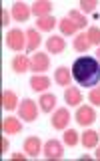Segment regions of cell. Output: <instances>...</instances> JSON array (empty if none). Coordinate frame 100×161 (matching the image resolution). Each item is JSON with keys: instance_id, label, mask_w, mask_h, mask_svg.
<instances>
[{"instance_id": "obj_5", "label": "cell", "mask_w": 100, "mask_h": 161, "mask_svg": "<svg viewBox=\"0 0 100 161\" xmlns=\"http://www.w3.org/2000/svg\"><path fill=\"white\" fill-rule=\"evenodd\" d=\"M48 67H50V60H48V54H44V53H36L30 58V69L34 73H44Z\"/></svg>"}, {"instance_id": "obj_21", "label": "cell", "mask_w": 100, "mask_h": 161, "mask_svg": "<svg viewBox=\"0 0 100 161\" xmlns=\"http://www.w3.org/2000/svg\"><path fill=\"white\" fill-rule=\"evenodd\" d=\"M76 30H78V26H76V24H74V22H72V20H70L68 16L60 20V32H62V34L70 36V34H74Z\"/></svg>"}, {"instance_id": "obj_6", "label": "cell", "mask_w": 100, "mask_h": 161, "mask_svg": "<svg viewBox=\"0 0 100 161\" xmlns=\"http://www.w3.org/2000/svg\"><path fill=\"white\" fill-rule=\"evenodd\" d=\"M70 123V113L68 109H56V113L52 115V127L54 129H66Z\"/></svg>"}, {"instance_id": "obj_16", "label": "cell", "mask_w": 100, "mask_h": 161, "mask_svg": "<svg viewBox=\"0 0 100 161\" xmlns=\"http://www.w3.org/2000/svg\"><path fill=\"white\" fill-rule=\"evenodd\" d=\"M16 103H18V99H16V93H14V91H2V107L4 109L14 111L16 109Z\"/></svg>"}, {"instance_id": "obj_33", "label": "cell", "mask_w": 100, "mask_h": 161, "mask_svg": "<svg viewBox=\"0 0 100 161\" xmlns=\"http://www.w3.org/2000/svg\"><path fill=\"white\" fill-rule=\"evenodd\" d=\"M96 54H98V58H100V48H96Z\"/></svg>"}, {"instance_id": "obj_31", "label": "cell", "mask_w": 100, "mask_h": 161, "mask_svg": "<svg viewBox=\"0 0 100 161\" xmlns=\"http://www.w3.org/2000/svg\"><path fill=\"white\" fill-rule=\"evenodd\" d=\"M12 159H20V161H22L24 159V153H12Z\"/></svg>"}, {"instance_id": "obj_17", "label": "cell", "mask_w": 100, "mask_h": 161, "mask_svg": "<svg viewBox=\"0 0 100 161\" xmlns=\"http://www.w3.org/2000/svg\"><path fill=\"white\" fill-rule=\"evenodd\" d=\"M2 129H4V133H18V131H22V125H20V121L16 117H6L2 121Z\"/></svg>"}, {"instance_id": "obj_22", "label": "cell", "mask_w": 100, "mask_h": 161, "mask_svg": "<svg viewBox=\"0 0 100 161\" xmlns=\"http://www.w3.org/2000/svg\"><path fill=\"white\" fill-rule=\"evenodd\" d=\"M36 26L40 28V30H52L54 26H56V18L54 16H42V18H38L36 20Z\"/></svg>"}, {"instance_id": "obj_25", "label": "cell", "mask_w": 100, "mask_h": 161, "mask_svg": "<svg viewBox=\"0 0 100 161\" xmlns=\"http://www.w3.org/2000/svg\"><path fill=\"white\" fill-rule=\"evenodd\" d=\"M86 36L90 40V44H96V47H100V28L98 26H90Z\"/></svg>"}, {"instance_id": "obj_3", "label": "cell", "mask_w": 100, "mask_h": 161, "mask_svg": "<svg viewBox=\"0 0 100 161\" xmlns=\"http://www.w3.org/2000/svg\"><path fill=\"white\" fill-rule=\"evenodd\" d=\"M36 117H38L36 103L30 101V99H24L22 103H20V119H24V121H36Z\"/></svg>"}, {"instance_id": "obj_10", "label": "cell", "mask_w": 100, "mask_h": 161, "mask_svg": "<svg viewBox=\"0 0 100 161\" xmlns=\"http://www.w3.org/2000/svg\"><path fill=\"white\" fill-rule=\"evenodd\" d=\"M42 42L40 32H36V28H28L26 30V50H36Z\"/></svg>"}, {"instance_id": "obj_19", "label": "cell", "mask_w": 100, "mask_h": 161, "mask_svg": "<svg viewBox=\"0 0 100 161\" xmlns=\"http://www.w3.org/2000/svg\"><path fill=\"white\" fill-rule=\"evenodd\" d=\"M80 141H82L84 147L92 149V147H96V145H98V133H96V131H92V129H88V131H84V133H82Z\"/></svg>"}, {"instance_id": "obj_9", "label": "cell", "mask_w": 100, "mask_h": 161, "mask_svg": "<svg viewBox=\"0 0 100 161\" xmlns=\"http://www.w3.org/2000/svg\"><path fill=\"white\" fill-rule=\"evenodd\" d=\"M54 80H56L60 87H70V83H72V70H68L66 67L56 69V73H54Z\"/></svg>"}, {"instance_id": "obj_7", "label": "cell", "mask_w": 100, "mask_h": 161, "mask_svg": "<svg viewBox=\"0 0 100 161\" xmlns=\"http://www.w3.org/2000/svg\"><path fill=\"white\" fill-rule=\"evenodd\" d=\"M62 153H64V149H62V145H60V141H56V139L46 141V145H44V155H46L48 159H60Z\"/></svg>"}, {"instance_id": "obj_30", "label": "cell", "mask_w": 100, "mask_h": 161, "mask_svg": "<svg viewBox=\"0 0 100 161\" xmlns=\"http://www.w3.org/2000/svg\"><path fill=\"white\" fill-rule=\"evenodd\" d=\"M0 145H2V147H0V151H2V153H6L8 147H10V143H8V139L4 137V135H2V141H0Z\"/></svg>"}, {"instance_id": "obj_24", "label": "cell", "mask_w": 100, "mask_h": 161, "mask_svg": "<svg viewBox=\"0 0 100 161\" xmlns=\"http://www.w3.org/2000/svg\"><path fill=\"white\" fill-rule=\"evenodd\" d=\"M68 18L72 20V22L76 24L78 28H84V26H86V24H88V20H86V16H82V14H80L78 10H70V12H68Z\"/></svg>"}, {"instance_id": "obj_12", "label": "cell", "mask_w": 100, "mask_h": 161, "mask_svg": "<svg viewBox=\"0 0 100 161\" xmlns=\"http://www.w3.org/2000/svg\"><path fill=\"white\" fill-rule=\"evenodd\" d=\"M50 12H52V2H48V0H38V2H34V6H32V14H36L38 18L48 16Z\"/></svg>"}, {"instance_id": "obj_20", "label": "cell", "mask_w": 100, "mask_h": 161, "mask_svg": "<svg viewBox=\"0 0 100 161\" xmlns=\"http://www.w3.org/2000/svg\"><path fill=\"white\" fill-rule=\"evenodd\" d=\"M38 105H40V109H42V111L50 113V111L56 107V97H54V95H50V93H44L42 97H40V101H38Z\"/></svg>"}, {"instance_id": "obj_15", "label": "cell", "mask_w": 100, "mask_h": 161, "mask_svg": "<svg viewBox=\"0 0 100 161\" xmlns=\"http://www.w3.org/2000/svg\"><path fill=\"white\" fill-rule=\"evenodd\" d=\"M46 47L52 54H60L64 48H66V44H64V38L62 36H50L46 40Z\"/></svg>"}, {"instance_id": "obj_28", "label": "cell", "mask_w": 100, "mask_h": 161, "mask_svg": "<svg viewBox=\"0 0 100 161\" xmlns=\"http://www.w3.org/2000/svg\"><path fill=\"white\" fill-rule=\"evenodd\" d=\"M90 103L100 105V87H94L92 91H90Z\"/></svg>"}, {"instance_id": "obj_4", "label": "cell", "mask_w": 100, "mask_h": 161, "mask_svg": "<svg viewBox=\"0 0 100 161\" xmlns=\"http://www.w3.org/2000/svg\"><path fill=\"white\" fill-rule=\"evenodd\" d=\"M94 119H96V113H94L92 107H88V105H84V107H78L76 111V123L78 125H92Z\"/></svg>"}, {"instance_id": "obj_13", "label": "cell", "mask_w": 100, "mask_h": 161, "mask_svg": "<svg viewBox=\"0 0 100 161\" xmlns=\"http://www.w3.org/2000/svg\"><path fill=\"white\" fill-rule=\"evenodd\" d=\"M40 139L38 137H28L26 141H24V153L30 155V157H36V155L40 153Z\"/></svg>"}, {"instance_id": "obj_27", "label": "cell", "mask_w": 100, "mask_h": 161, "mask_svg": "<svg viewBox=\"0 0 100 161\" xmlns=\"http://www.w3.org/2000/svg\"><path fill=\"white\" fill-rule=\"evenodd\" d=\"M80 8H82L84 12H92V10L96 8V0H80Z\"/></svg>"}, {"instance_id": "obj_8", "label": "cell", "mask_w": 100, "mask_h": 161, "mask_svg": "<svg viewBox=\"0 0 100 161\" xmlns=\"http://www.w3.org/2000/svg\"><path fill=\"white\" fill-rule=\"evenodd\" d=\"M30 12H32V8H28L24 2H14L12 4V16H14V20H18V22L28 20L30 18Z\"/></svg>"}, {"instance_id": "obj_32", "label": "cell", "mask_w": 100, "mask_h": 161, "mask_svg": "<svg viewBox=\"0 0 100 161\" xmlns=\"http://www.w3.org/2000/svg\"><path fill=\"white\" fill-rule=\"evenodd\" d=\"M96 159H100V145H98V149H96Z\"/></svg>"}, {"instance_id": "obj_26", "label": "cell", "mask_w": 100, "mask_h": 161, "mask_svg": "<svg viewBox=\"0 0 100 161\" xmlns=\"http://www.w3.org/2000/svg\"><path fill=\"white\" fill-rule=\"evenodd\" d=\"M64 143H66L68 147H74V145L78 143V133L74 129H68L66 133H64Z\"/></svg>"}, {"instance_id": "obj_29", "label": "cell", "mask_w": 100, "mask_h": 161, "mask_svg": "<svg viewBox=\"0 0 100 161\" xmlns=\"http://www.w3.org/2000/svg\"><path fill=\"white\" fill-rule=\"evenodd\" d=\"M0 16H2V26H6V24L10 22V14H8L6 10L2 8V12H0Z\"/></svg>"}, {"instance_id": "obj_11", "label": "cell", "mask_w": 100, "mask_h": 161, "mask_svg": "<svg viewBox=\"0 0 100 161\" xmlns=\"http://www.w3.org/2000/svg\"><path fill=\"white\" fill-rule=\"evenodd\" d=\"M30 69V58L26 57V54H18V57L12 58V70L14 73H26V70Z\"/></svg>"}, {"instance_id": "obj_23", "label": "cell", "mask_w": 100, "mask_h": 161, "mask_svg": "<svg viewBox=\"0 0 100 161\" xmlns=\"http://www.w3.org/2000/svg\"><path fill=\"white\" fill-rule=\"evenodd\" d=\"M92 44H90V40L86 34H78L76 38H74V48L78 50V53H84V50H88Z\"/></svg>"}, {"instance_id": "obj_14", "label": "cell", "mask_w": 100, "mask_h": 161, "mask_svg": "<svg viewBox=\"0 0 100 161\" xmlns=\"http://www.w3.org/2000/svg\"><path fill=\"white\" fill-rule=\"evenodd\" d=\"M64 101L68 103V107H76L82 101V95L76 87H66V93H64Z\"/></svg>"}, {"instance_id": "obj_1", "label": "cell", "mask_w": 100, "mask_h": 161, "mask_svg": "<svg viewBox=\"0 0 100 161\" xmlns=\"http://www.w3.org/2000/svg\"><path fill=\"white\" fill-rule=\"evenodd\" d=\"M72 79L82 87H94L100 80V64L92 57H80L72 64Z\"/></svg>"}, {"instance_id": "obj_18", "label": "cell", "mask_w": 100, "mask_h": 161, "mask_svg": "<svg viewBox=\"0 0 100 161\" xmlns=\"http://www.w3.org/2000/svg\"><path fill=\"white\" fill-rule=\"evenodd\" d=\"M30 87H32V91H46L50 87V79L42 77V75H34L30 79Z\"/></svg>"}, {"instance_id": "obj_2", "label": "cell", "mask_w": 100, "mask_h": 161, "mask_svg": "<svg viewBox=\"0 0 100 161\" xmlns=\"http://www.w3.org/2000/svg\"><path fill=\"white\" fill-rule=\"evenodd\" d=\"M24 36H26V32L14 28V30H10V32L6 34V44L12 50H20V48L26 47V40H24Z\"/></svg>"}]
</instances>
